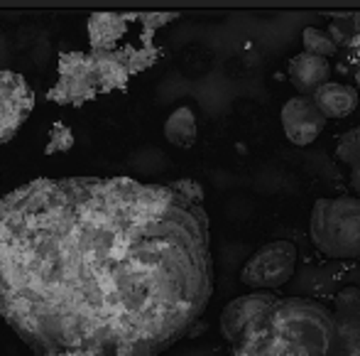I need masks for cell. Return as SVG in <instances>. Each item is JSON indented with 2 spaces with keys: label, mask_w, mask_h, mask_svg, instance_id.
Instances as JSON below:
<instances>
[{
  "label": "cell",
  "mask_w": 360,
  "mask_h": 356,
  "mask_svg": "<svg viewBox=\"0 0 360 356\" xmlns=\"http://www.w3.org/2000/svg\"><path fill=\"white\" fill-rule=\"evenodd\" d=\"M165 133L167 142H172L174 147H191L199 138V123H196V113L189 106H179L174 109L165 121Z\"/></svg>",
  "instance_id": "9c48e42d"
},
{
  "label": "cell",
  "mask_w": 360,
  "mask_h": 356,
  "mask_svg": "<svg viewBox=\"0 0 360 356\" xmlns=\"http://www.w3.org/2000/svg\"><path fill=\"white\" fill-rule=\"evenodd\" d=\"M302 44H304V52L307 54H314V57H333L338 52V44L336 39L328 37L323 30L319 27H304L302 32Z\"/></svg>",
  "instance_id": "30bf717a"
},
{
  "label": "cell",
  "mask_w": 360,
  "mask_h": 356,
  "mask_svg": "<svg viewBox=\"0 0 360 356\" xmlns=\"http://www.w3.org/2000/svg\"><path fill=\"white\" fill-rule=\"evenodd\" d=\"M351 190L356 192V197L360 200V152L351 160Z\"/></svg>",
  "instance_id": "7c38bea8"
},
{
  "label": "cell",
  "mask_w": 360,
  "mask_h": 356,
  "mask_svg": "<svg viewBox=\"0 0 360 356\" xmlns=\"http://www.w3.org/2000/svg\"><path fill=\"white\" fill-rule=\"evenodd\" d=\"M289 81L299 91V96H311L314 91H319L323 84H328L331 76V64L323 57H314V54L299 52L289 59L287 67Z\"/></svg>",
  "instance_id": "52a82bcc"
},
{
  "label": "cell",
  "mask_w": 360,
  "mask_h": 356,
  "mask_svg": "<svg viewBox=\"0 0 360 356\" xmlns=\"http://www.w3.org/2000/svg\"><path fill=\"white\" fill-rule=\"evenodd\" d=\"M32 356H105V354H86V352H59V354H32Z\"/></svg>",
  "instance_id": "4fadbf2b"
},
{
  "label": "cell",
  "mask_w": 360,
  "mask_h": 356,
  "mask_svg": "<svg viewBox=\"0 0 360 356\" xmlns=\"http://www.w3.org/2000/svg\"><path fill=\"white\" fill-rule=\"evenodd\" d=\"M311 99L326 121H341V118L353 116V111L358 109L360 94L356 86H351V84L328 81V84H323L319 91H314Z\"/></svg>",
  "instance_id": "ba28073f"
},
{
  "label": "cell",
  "mask_w": 360,
  "mask_h": 356,
  "mask_svg": "<svg viewBox=\"0 0 360 356\" xmlns=\"http://www.w3.org/2000/svg\"><path fill=\"white\" fill-rule=\"evenodd\" d=\"M34 111V91L22 74L0 69V145L10 142Z\"/></svg>",
  "instance_id": "5b68a950"
},
{
  "label": "cell",
  "mask_w": 360,
  "mask_h": 356,
  "mask_svg": "<svg viewBox=\"0 0 360 356\" xmlns=\"http://www.w3.org/2000/svg\"><path fill=\"white\" fill-rule=\"evenodd\" d=\"M297 258L299 253L292 241H270L248 258L240 281L252 288V293H275L292 281Z\"/></svg>",
  "instance_id": "277c9868"
},
{
  "label": "cell",
  "mask_w": 360,
  "mask_h": 356,
  "mask_svg": "<svg viewBox=\"0 0 360 356\" xmlns=\"http://www.w3.org/2000/svg\"><path fill=\"white\" fill-rule=\"evenodd\" d=\"M280 123L287 140L297 147H307L316 142L326 128V118L314 104L311 96H292L289 101H285L280 111Z\"/></svg>",
  "instance_id": "8992f818"
},
{
  "label": "cell",
  "mask_w": 360,
  "mask_h": 356,
  "mask_svg": "<svg viewBox=\"0 0 360 356\" xmlns=\"http://www.w3.org/2000/svg\"><path fill=\"white\" fill-rule=\"evenodd\" d=\"M214 295L204 204L133 177H39L0 197V317L34 354L160 356Z\"/></svg>",
  "instance_id": "6da1fadb"
},
{
  "label": "cell",
  "mask_w": 360,
  "mask_h": 356,
  "mask_svg": "<svg viewBox=\"0 0 360 356\" xmlns=\"http://www.w3.org/2000/svg\"><path fill=\"white\" fill-rule=\"evenodd\" d=\"M231 356H336L338 324L331 309L309 297L248 293L221 312Z\"/></svg>",
  "instance_id": "7a4b0ae2"
},
{
  "label": "cell",
  "mask_w": 360,
  "mask_h": 356,
  "mask_svg": "<svg viewBox=\"0 0 360 356\" xmlns=\"http://www.w3.org/2000/svg\"><path fill=\"white\" fill-rule=\"evenodd\" d=\"M311 241L323 256L351 261L360 258V200L358 197H323L314 202L309 216Z\"/></svg>",
  "instance_id": "3957f363"
},
{
  "label": "cell",
  "mask_w": 360,
  "mask_h": 356,
  "mask_svg": "<svg viewBox=\"0 0 360 356\" xmlns=\"http://www.w3.org/2000/svg\"><path fill=\"white\" fill-rule=\"evenodd\" d=\"M336 356H360V332L358 329H351V332L338 329Z\"/></svg>",
  "instance_id": "8fae6325"
}]
</instances>
